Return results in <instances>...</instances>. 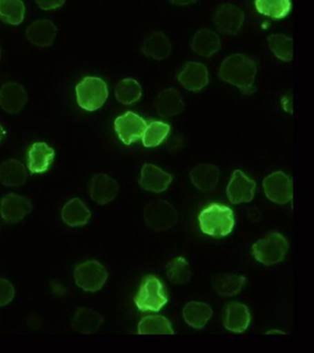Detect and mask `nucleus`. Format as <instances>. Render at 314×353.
Masks as SVG:
<instances>
[{
  "label": "nucleus",
  "mask_w": 314,
  "mask_h": 353,
  "mask_svg": "<svg viewBox=\"0 0 314 353\" xmlns=\"http://www.w3.org/2000/svg\"><path fill=\"white\" fill-rule=\"evenodd\" d=\"M256 183L242 170H236L231 175L227 187V196L231 203H250L255 197Z\"/></svg>",
  "instance_id": "9b49d317"
},
{
  "label": "nucleus",
  "mask_w": 314,
  "mask_h": 353,
  "mask_svg": "<svg viewBox=\"0 0 314 353\" xmlns=\"http://www.w3.org/2000/svg\"><path fill=\"white\" fill-rule=\"evenodd\" d=\"M77 102L87 112H95L106 103L109 96L106 82L101 77H86L76 85Z\"/></svg>",
  "instance_id": "7ed1b4c3"
},
{
  "label": "nucleus",
  "mask_w": 314,
  "mask_h": 353,
  "mask_svg": "<svg viewBox=\"0 0 314 353\" xmlns=\"http://www.w3.org/2000/svg\"><path fill=\"white\" fill-rule=\"evenodd\" d=\"M266 196L273 203L286 204L293 198V185L291 178L282 171L266 176L263 181Z\"/></svg>",
  "instance_id": "6e6552de"
},
{
  "label": "nucleus",
  "mask_w": 314,
  "mask_h": 353,
  "mask_svg": "<svg viewBox=\"0 0 314 353\" xmlns=\"http://www.w3.org/2000/svg\"><path fill=\"white\" fill-rule=\"evenodd\" d=\"M32 211V204L23 196L10 193L0 201V214L7 223H17Z\"/></svg>",
  "instance_id": "9d476101"
},
{
  "label": "nucleus",
  "mask_w": 314,
  "mask_h": 353,
  "mask_svg": "<svg viewBox=\"0 0 314 353\" xmlns=\"http://www.w3.org/2000/svg\"><path fill=\"white\" fill-rule=\"evenodd\" d=\"M90 196L100 205L111 203L119 192L118 182L107 174L99 173L92 176L90 183Z\"/></svg>",
  "instance_id": "ddd939ff"
},
{
  "label": "nucleus",
  "mask_w": 314,
  "mask_h": 353,
  "mask_svg": "<svg viewBox=\"0 0 314 353\" xmlns=\"http://www.w3.org/2000/svg\"><path fill=\"white\" fill-rule=\"evenodd\" d=\"M144 220L148 228L155 231H166L177 222V212L169 201H155L146 206Z\"/></svg>",
  "instance_id": "0eeeda50"
},
{
  "label": "nucleus",
  "mask_w": 314,
  "mask_h": 353,
  "mask_svg": "<svg viewBox=\"0 0 314 353\" xmlns=\"http://www.w3.org/2000/svg\"><path fill=\"white\" fill-rule=\"evenodd\" d=\"M172 46L169 38L161 32H153L146 39L142 46L143 54L157 61H164L169 57Z\"/></svg>",
  "instance_id": "a878e982"
},
{
  "label": "nucleus",
  "mask_w": 314,
  "mask_h": 353,
  "mask_svg": "<svg viewBox=\"0 0 314 353\" xmlns=\"http://www.w3.org/2000/svg\"><path fill=\"white\" fill-rule=\"evenodd\" d=\"M256 74L257 66L255 61L242 54H235L226 58L219 70L220 79L239 88L245 96L255 92Z\"/></svg>",
  "instance_id": "f257e3e1"
},
{
  "label": "nucleus",
  "mask_w": 314,
  "mask_h": 353,
  "mask_svg": "<svg viewBox=\"0 0 314 353\" xmlns=\"http://www.w3.org/2000/svg\"><path fill=\"white\" fill-rule=\"evenodd\" d=\"M61 217L66 225L77 228L87 225L92 217V212L81 199L73 198L63 206Z\"/></svg>",
  "instance_id": "b1692460"
},
{
  "label": "nucleus",
  "mask_w": 314,
  "mask_h": 353,
  "mask_svg": "<svg viewBox=\"0 0 314 353\" xmlns=\"http://www.w3.org/2000/svg\"><path fill=\"white\" fill-rule=\"evenodd\" d=\"M104 321V316L93 309L78 308L74 314L72 327L76 332L90 335L98 331Z\"/></svg>",
  "instance_id": "5701e85b"
},
{
  "label": "nucleus",
  "mask_w": 314,
  "mask_h": 353,
  "mask_svg": "<svg viewBox=\"0 0 314 353\" xmlns=\"http://www.w3.org/2000/svg\"><path fill=\"white\" fill-rule=\"evenodd\" d=\"M255 5L262 15L275 19L285 18L291 10V0H255Z\"/></svg>",
  "instance_id": "7c9ffc66"
},
{
  "label": "nucleus",
  "mask_w": 314,
  "mask_h": 353,
  "mask_svg": "<svg viewBox=\"0 0 314 353\" xmlns=\"http://www.w3.org/2000/svg\"><path fill=\"white\" fill-rule=\"evenodd\" d=\"M27 171L18 159H8L0 165V183L6 187H20L27 181Z\"/></svg>",
  "instance_id": "393cba45"
},
{
  "label": "nucleus",
  "mask_w": 314,
  "mask_h": 353,
  "mask_svg": "<svg viewBox=\"0 0 314 353\" xmlns=\"http://www.w3.org/2000/svg\"><path fill=\"white\" fill-rule=\"evenodd\" d=\"M135 303L142 312L161 310L168 303L161 281L155 276H148L140 285Z\"/></svg>",
  "instance_id": "423d86ee"
},
{
  "label": "nucleus",
  "mask_w": 314,
  "mask_h": 353,
  "mask_svg": "<svg viewBox=\"0 0 314 353\" xmlns=\"http://www.w3.org/2000/svg\"><path fill=\"white\" fill-rule=\"evenodd\" d=\"M137 333L139 335H173L172 324L164 316H148L140 320Z\"/></svg>",
  "instance_id": "cd10ccee"
},
{
  "label": "nucleus",
  "mask_w": 314,
  "mask_h": 353,
  "mask_svg": "<svg viewBox=\"0 0 314 353\" xmlns=\"http://www.w3.org/2000/svg\"><path fill=\"white\" fill-rule=\"evenodd\" d=\"M213 316V310L208 303L192 301L183 309L184 321L190 327L203 328Z\"/></svg>",
  "instance_id": "bb28decb"
},
{
  "label": "nucleus",
  "mask_w": 314,
  "mask_h": 353,
  "mask_svg": "<svg viewBox=\"0 0 314 353\" xmlns=\"http://www.w3.org/2000/svg\"><path fill=\"white\" fill-rule=\"evenodd\" d=\"M15 296L14 286L6 279L0 278V307L9 305Z\"/></svg>",
  "instance_id": "c9c22d12"
},
{
  "label": "nucleus",
  "mask_w": 314,
  "mask_h": 353,
  "mask_svg": "<svg viewBox=\"0 0 314 353\" xmlns=\"http://www.w3.org/2000/svg\"><path fill=\"white\" fill-rule=\"evenodd\" d=\"M38 7L43 10H53L61 8L65 0H35Z\"/></svg>",
  "instance_id": "e433bc0d"
},
{
  "label": "nucleus",
  "mask_w": 314,
  "mask_h": 353,
  "mask_svg": "<svg viewBox=\"0 0 314 353\" xmlns=\"http://www.w3.org/2000/svg\"><path fill=\"white\" fill-rule=\"evenodd\" d=\"M288 250V240L277 232L267 234L264 239L253 244L252 248L253 256L256 261L266 266L279 263L285 259Z\"/></svg>",
  "instance_id": "20e7f679"
},
{
  "label": "nucleus",
  "mask_w": 314,
  "mask_h": 353,
  "mask_svg": "<svg viewBox=\"0 0 314 353\" xmlns=\"http://www.w3.org/2000/svg\"><path fill=\"white\" fill-rule=\"evenodd\" d=\"M142 96V88L136 79L121 80L115 88V98L124 105H131L139 101Z\"/></svg>",
  "instance_id": "2f4dec72"
},
{
  "label": "nucleus",
  "mask_w": 314,
  "mask_h": 353,
  "mask_svg": "<svg viewBox=\"0 0 314 353\" xmlns=\"http://www.w3.org/2000/svg\"><path fill=\"white\" fill-rule=\"evenodd\" d=\"M219 168L212 163H203L193 168L190 172V179L195 187L201 192H210L217 187L219 181Z\"/></svg>",
  "instance_id": "aec40b11"
},
{
  "label": "nucleus",
  "mask_w": 314,
  "mask_h": 353,
  "mask_svg": "<svg viewBox=\"0 0 314 353\" xmlns=\"http://www.w3.org/2000/svg\"><path fill=\"white\" fill-rule=\"evenodd\" d=\"M173 4L178 5V6H187L194 4V3H197L199 1V0H170Z\"/></svg>",
  "instance_id": "4c0bfd02"
},
{
  "label": "nucleus",
  "mask_w": 314,
  "mask_h": 353,
  "mask_svg": "<svg viewBox=\"0 0 314 353\" xmlns=\"http://www.w3.org/2000/svg\"><path fill=\"white\" fill-rule=\"evenodd\" d=\"M269 48L277 59L291 62L293 59V40L284 34H272L268 37Z\"/></svg>",
  "instance_id": "f704fd0d"
},
{
  "label": "nucleus",
  "mask_w": 314,
  "mask_h": 353,
  "mask_svg": "<svg viewBox=\"0 0 314 353\" xmlns=\"http://www.w3.org/2000/svg\"><path fill=\"white\" fill-rule=\"evenodd\" d=\"M193 51L200 57L209 58L222 49V41L216 32L201 29L195 33L192 41Z\"/></svg>",
  "instance_id": "4be33fe9"
},
{
  "label": "nucleus",
  "mask_w": 314,
  "mask_h": 353,
  "mask_svg": "<svg viewBox=\"0 0 314 353\" xmlns=\"http://www.w3.org/2000/svg\"><path fill=\"white\" fill-rule=\"evenodd\" d=\"M5 134H6V131H5L3 126L0 124V143L3 141Z\"/></svg>",
  "instance_id": "58836bf2"
},
{
  "label": "nucleus",
  "mask_w": 314,
  "mask_h": 353,
  "mask_svg": "<svg viewBox=\"0 0 314 353\" xmlns=\"http://www.w3.org/2000/svg\"><path fill=\"white\" fill-rule=\"evenodd\" d=\"M155 107L157 112L164 118H170L180 114L186 108L180 92L173 88H166L159 93Z\"/></svg>",
  "instance_id": "412c9836"
},
{
  "label": "nucleus",
  "mask_w": 314,
  "mask_h": 353,
  "mask_svg": "<svg viewBox=\"0 0 314 353\" xmlns=\"http://www.w3.org/2000/svg\"><path fill=\"white\" fill-rule=\"evenodd\" d=\"M246 283L244 276L238 274H222L215 278L213 286L217 294L223 297H231L238 294Z\"/></svg>",
  "instance_id": "c85d7f7f"
},
{
  "label": "nucleus",
  "mask_w": 314,
  "mask_h": 353,
  "mask_svg": "<svg viewBox=\"0 0 314 353\" xmlns=\"http://www.w3.org/2000/svg\"><path fill=\"white\" fill-rule=\"evenodd\" d=\"M251 313L244 303L233 302L228 303L226 308V314L223 325L226 330L234 333H244L249 327Z\"/></svg>",
  "instance_id": "6ab92c4d"
},
{
  "label": "nucleus",
  "mask_w": 314,
  "mask_h": 353,
  "mask_svg": "<svg viewBox=\"0 0 314 353\" xmlns=\"http://www.w3.org/2000/svg\"><path fill=\"white\" fill-rule=\"evenodd\" d=\"M198 220L203 233L213 237L228 236L235 225L233 210L219 203H212L204 209Z\"/></svg>",
  "instance_id": "f03ea898"
},
{
  "label": "nucleus",
  "mask_w": 314,
  "mask_h": 353,
  "mask_svg": "<svg viewBox=\"0 0 314 353\" xmlns=\"http://www.w3.org/2000/svg\"><path fill=\"white\" fill-rule=\"evenodd\" d=\"M55 157H56V152L48 143L43 142L32 143L31 148L29 149L28 162H27L29 170L32 174L46 172L53 163Z\"/></svg>",
  "instance_id": "a211bd4d"
},
{
  "label": "nucleus",
  "mask_w": 314,
  "mask_h": 353,
  "mask_svg": "<svg viewBox=\"0 0 314 353\" xmlns=\"http://www.w3.org/2000/svg\"><path fill=\"white\" fill-rule=\"evenodd\" d=\"M178 80L186 90L197 92L208 85V71L203 63L188 62L179 74Z\"/></svg>",
  "instance_id": "dca6fc26"
},
{
  "label": "nucleus",
  "mask_w": 314,
  "mask_h": 353,
  "mask_svg": "<svg viewBox=\"0 0 314 353\" xmlns=\"http://www.w3.org/2000/svg\"><path fill=\"white\" fill-rule=\"evenodd\" d=\"M166 275L173 284L183 285L191 279V268L184 256L172 259L166 267Z\"/></svg>",
  "instance_id": "473e14b6"
},
{
  "label": "nucleus",
  "mask_w": 314,
  "mask_h": 353,
  "mask_svg": "<svg viewBox=\"0 0 314 353\" xmlns=\"http://www.w3.org/2000/svg\"><path fill=\"white\" fill-rule=\"evenodd\" d=\"M169 124L159 121H154L146 127L142 135V143L145 148H156L164 142L170 134Z\"/></svg>",
  "instance_id": "72a5a7b5"
},
{
  "label": "nucleus",
  "mask_w": 314,
  "mask_h": 353,
  "mask_svg": "<svg viewBox=\"0 0 314 353\" xmlns=\"http://www.w3.org/2000/svg\"><path fill=\"white\" fill-rule=\"evenodd\" d=\"M173 176L155 165L146 163L142 167L139 185L145 190L154 193L165 192L172 183Z\"/></svg>",
  "instance_id": "2eb2a0df"
},
{
  "label": "nucleus",
  "mask_w": 314,
  "mask_h": 353,
  "mask_svg": "<svg viewBox=\"0 0 314 353\" xmlns=\"http://www.w3.org/2000/svg\"><path fill=\"white\" fill-rule=\"evenodd\" d=\"M147 121L133 112H126L118 116L115 121V130L118 137L126 145L136 143L142 137Z\"/></svg>",
  "instance_id": "1a4fd4ad"
},
{
  "label": "nucleus",
  "mask_w": 314,
  "mask_h": 353,
  "mask_svg": "<svg viewBox=\"0 0 314 353\" xmlns=\"http://www.w3.org/2000/svg\"><path fill=\"white\" fill-rule=\"evenodd\" d=\"M28 101L26 88L20 83L10 81L0 88V108L10 114H16L23 109Z\"/></svg>",
  "instance_id": "f8f14e48"
},
{
  "label": "nucleus",
  "mask_w": 314,
  "mask_h": 353,
  "mask_svg": "<svg viewBox=\"0 0 314 353\" xmlns=\"http://www.w3.org/2000/svg\"><path fill=\"white\" fill-rule=\"evenodd\" d=\"M214 22L220 32L235 35L244 22V13L241 8L233 4L219 6L214 15Z\"/></svg>",
  "instance_id": "4468645a"
},
{
  "label": "nucleus",
  "mask_w": 314,
  "mask_h": 353,
  "mask_svg": "<svg viewBox=\"0 0 314 353\" xmlns=\"http://www.w3.org/2000/svg\"><path fill=\"white\" fill-rule=\"evenodd\" d=\"M57 35V28L49 19H37L26 30V37L35 46L48 47L53 44Z\"/></svg>",
  "instance_id": "f3484780"
},
{
  "label": "nucleus",
  "mask_w": 314,
  "mask_h": 353,
  "mask_svg": "<svg viewBox=\"0 0 314 353\" xmlns=\"http://www.w3.org/2000/svg\"><path fill=\"white\" fill-rule=\"evenodd\" d=\"M26 16L23 0H0V19L5 23L20 25Z\"/></svg>",
  "instance_id": "c756f323"
},
{
  "label": "nucleus",
  "mask_w": 314,
  "mask_h": 353,
  "mask_svg": "<svg viewBox=\"0 0 314 353\" xmlns=\"http://www.w3.org/2000/svg\"><path fill=\"white\" fill-rule=\"evenodd\" d=\"M74 280L85 292L100 291L108 279V272L100 262L92 259L78 265L73 272Z\"/></svg>",
  "instance_id": "39448f33"
}]
</instances>
